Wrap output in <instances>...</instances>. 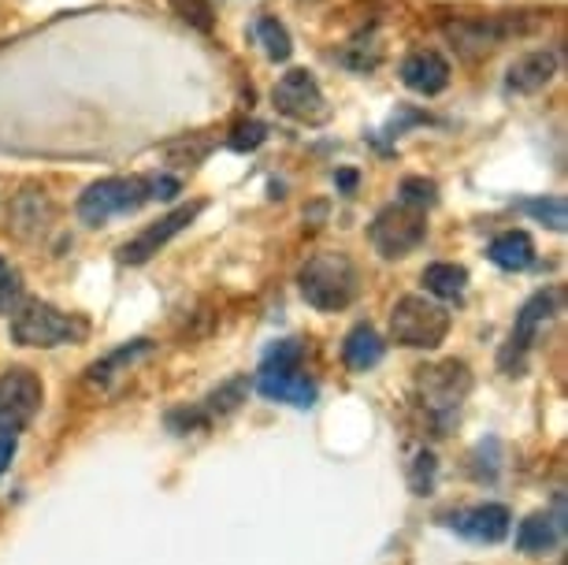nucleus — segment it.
Here are the masks:
<instances>
[{"mask_svg": "<svg viewBox=\"0 0 568 565\" xmlns=\"http://www.w3.org/2000/svg\"><path fill=\"white\" fill-rule=\"evenodd\" d=\"M416 406H420L424 421L432 424L435 435H449V428L460 421L468 394H471V372L465 361H438L416 372Z\"/></svg>", "mask_w": 568, "mask_h": 565, "instance_id": "obj_1", "label": "nucleus"}, {"mask_svg": "<svg viewBox=\"0 0 568 565\" xmlns=\"http://www.w3.org/2000/svg\"><path fill=\"white\" fill-rule=\"evenodd\" d=\"M383 339L375 335L372 324H357L353 332L346 335V343H342V361L353 369V372H368L383 361Z\"/></svg>", "mask_w": 568, "mask_h": 565, "instance_id": "obj_18", "label": "nucleus"}, {"mask_svg": "<svg viewBox=\"0 0 568 565\" xmlns=\"http://www.w3.org/2000/svg\"><path fill=\"white\" fill-rule=\"evenodd\" d=\"M256 38H261V46H264V52H267V60H275V63L291 60V52H294L291 30L278 23L275 16H261V19H256Z\"/></svg>", "mask_w": 568, "mask_h": 565, "instance_id": "obj_22", "label": "nucleus"}, {"mask_svg": "<svg viewBox=\"0 0 568 565\" xmlns=\"http://www.w3.org/2000/svg\"><path fill=\"white\" fill-rule=\"evenodd\" d=\"M557 539H561V525H557L550 514L524 517L517 528V551H524V554H546Z\"/></svg>", "mask_w": 568, "mask_h": 565, "instance_id": "obj_19", "label": "nucleus"}, {"mask_svg": "<svg viewBox=\"0 0 568 565\" xmlns=\"http://www.w3.org/2000/svg\"><path fill=\"white\" fill-rule=\"evenodd\" d=\"M297 361H302V346H297L294 339H286V343L267 350L261 372H291V369H297Z\"/></svg>", "mask_w": 568, "mask_h": 565, "instance_id": "obj_27", "label": "nucleus"}, {"mask_svg": "<svg viewBox=\"0 0 568 565\" xmlns=\"http://www.w3.org/2000/svg\"><path fill=\"white\" fill-rule=\"evenodd\" d=\"M85 335H90V320L79 313H63L49 302H23L12 313V339L19 346H74L85 343Z\"/></svg>", "mask_w": 568, "mask_h": 565, "instance_id": "obj_3", "label": "nucleus"}, {"mask_svg": "<svg viewBox=\"0 0 568 565\" xmlns=\"http://www.w3.org/2000/svg\"><path fill=\"white\" fill-rule=\"evenodd\" d=\"M487 258L495 261L498 269H506V272H524V269H531V264H535V242H531L528 231H506V234H498V239L490 242Z\"/></svg>", "mask_w": 568, "mask_h": 565, "instance_id": "obj_17", "label": "nucleus"}, {"mask_svg": "<svg viewBox=\"0 0 568 565\" xmlns=\"http://www.w3.org/2000/svg\"><path fill=\"white\" fill-rule=\"evenodd\" d=\"M153 354V343L149 339H134V343H126L120 350H112L109 357L93 361L90 372H85V383H93V387H104V383H112L115 376H123V372H131L138 361Z\"/></svg>", "mask_w": 568, "mask_h": 565, "instance_id": "obj_16", "label": "nucleus"}, {"mask_svg": "<svg viewBox=\"0 0 568 565\" xmlns=\"http://www.w3.org/2000/svg\"><path fill=\"white\" fill-rule=\"evenodd\" d=\"M197 212H201V205H179L175 212H168V216H160L156 223H149L142 234H134V239L120 250V261L123 264H145V261H153L156 253L164 250L179 231H186L190 223H194Z\"/></svg>", "mask_w": 568, "mask_h": 565, "instance_id": "obj_11", "label": "nucleus"}, {"mask_svg": "<svg viewBox=\"0 0 568 565\" xmlns=\"http://www.w3.org/2000/svg\"><path fill=\"white\" fill-rule=\"evenodd\" d=\"M30 205H34V209H27V201L19 198L16 209H12V223H16V231L23 234V239H38V234L49 228L52 205L41 194H30Z\"/></svg>", "mask_w": 568, "mask_h": 565, "instance_id": "obj_21", "label": "nucleus"}, {"mask_svg": "<svg viewBox=\"0 0 568 565\" xmlns=\"http://www.w3.org/2000/svg\"><path fill=\"white\" fill-rule=\"evenodd\" d=\"M402 82L413 93H424V98H435L449 87V60L435 49H416L402 60Z\"/></svg>", "mask_w": 568, "mask_h": 565, "instance_id": "obj_13", "label": "nucleus"}, {"mask_svg": "<svg viewBox=\"0 0 568 565\" xmlns=\"http://www.w3.org/2000/svg\"><path fill=\"white\" fill-rule=\"evenodd\" d=\"M267 138V127L256 123V120H239L231 127V138L227 145L234 149V153H253V149H261Z\"/></svg>", "mask_w": 568, "mask_h": 565, "instance_id": "obj_26", "label": "nucleus"}, {"mask_svg": "<svg viewBox=\"0 0 568 565\" xmlns=\"http://www.w3.org/2000/svg\"><path fill=\"white\" fill-rule=\"evenodd\" d=\"M557 68H561V57H557L554 49H539V52H528V57H520L517 63L509 68L506 74V87L513 93H539L554 82Z\"/></svg>", "mask_w": 568, "mask_h": 565, "instance_id": "obj_14", "label": "nucleus"}, {"mask_svg": "<svg viewBox=\"0 0 568 565\" xmlns=\"http://www.w3.org/2000/svg\"><path fill=\"white\" fill-rule=\"evenodd\" d=\"M16 451H19V440H16V432H0V473H4V468L12 465Z\"/></svg>", "mask_w": 568, "mask_h": 565, "instance_id": "obj_31", "label": "nucleus"}, {"mask_svg": "<svg viewBox=\"0 0 568 565\" xmlns=\"http://www.w3.org/2000/svg\"><path fill=\"white\" fill-rule=\"evenodd\" d=\"M45 387L30 369L0 372V432H23L34 424Z\"/></svg>", "mask_w": 568, "mask_h": 565, "instance_id": "obj_7", "label": "nucleus"}, {"mask_svg": "<svg viewBox=\"0 0 568 565\" xmlns=\"http://www.w3.org/2000/svg\"><path fill=\"white\" fill-rule=\"evenodd\" d=\"M19 294V275L8 269L4 261H0V309L12 305V297Z\"/></svg>", "mask_w": 568, "mask_h": 565, "instance_id": "obj_30", "label": "nucleus"}, {"mask_svg": "<svg viewBox=\"0 0 568 565\" xmlns=\"http://www.w3.org/2000/svg\"><path fill=\"white\" fill-rule=\"evenodd\" d=\"M398 194H402V205H409V209H427V205H435L438 201V186L432 183V179H402V186H398Z\"/></svg>", "mask_w": 568, "mask_h": 565, "instance_id": "obj_25", "label": "nucleus"}, {"mask_svg": "<svg viewBox=\"0 0 568 565\" xmlns=\"http://www.w3.org/2000/svg\"><path fill=\"white\" fill-rule=\"evenodd\" d=\"M145 201H149V194H145L142 175L101 179V183L85 186V194L79 198V216H82V223H90V228H101V223H109L112 216H123V212L142 209Z\"/></svg>", "mask_w": 568, "mask_h": 565, "instance_id": "obj_6", "label": "nucleus"}, {"mask_svg": "<svg viewBox=\"0 0 568 565\" xmlns=\"http://www.w3.org/2000/svg\"><path fill=\"white\" fill-rule=\"evenodd\" d=\"M427 239V220L420 209H409V205H387L375 212L372 228H368V242L372 250L379 253L383 261H402L420 246Z\"/></svg>", "mask_w": 568, "mask_h": 565, "instance_id": "obj_5", "label": "nucleus"}, {"mask_svg": "<svg viewBox=\"0 0 568 565\" xmlns=\"http://www.w3.org/2000/svg\"><path fill=\"white\" fill-rule=\"evenodd\" d=\"M171 12H175L182 23H190L201 34H212L216 27V12H212V0H168Z\"/></svg>", "mask_w": 568, "mask_h": 565, "instance_id": "obj_24", "label": "nucleus"}, {"mask_svg": "<svg viewBox=\"0 0 568 565\" xmlns=\"http://www.w3.org/2000/svg\"><path fill=\"white\" fill-rule=\"evenodd\" d=\"M520 209L528 212V216L539 220V223H546L550 231H565L568 228V205H565V198H557V194L531 198V201H524Z\"/></svg>", "mask_w": 568, "mask_h": 565, "instance_id": "obj_23", "label": "nucleus"}, {"mask_svg": "<svg viewBox=\"0 0 568 565\" xmlns=\"http://www.w3.org/2000/svg\"><path fill=\"white\" fill-rule=\"evenodd\" d=\"M256 391L272 402H286V406H297V410H308L316 402V383L302 376L297 369L291 372H261L256 380Z\"/></svg>", "mask_w": 568, "mask_h": 565, "instance_id": "obj_15", "label": "nucleus"}, {"mask_svg": "<svg viewBox=\"0 0 568 565\" xmlns=\"http://www.w3.org/2000/svg\"><path fill=\"white\" fill-rule=\"evenodd\" d=\"M446 525L471 543H498L509 532V509L501 503H479L446 517Z\"/></svg>", "mask_w": 568, "mask_h": 565, "instance_id": "obj_12", "label": "nucleus"}, {"mask_svg": "<svg viewBox=\"0 0 568 565\" xmlns=\"http://www.w3.org/2000/svg\"><path fill=\"white\" fill-rule=\"evenodd\" d=\"M432 480H435V454L432 451H420V454L413 457V465H409L413 492L416 495H427V492H432Z\"/></svg>", "mask_w": 568, "mask_h": 565, "instance_id": "obj_28", "label": "nucleus"}, {"mask_svg": "<svg viewBox=\"0 0 568 565\" xmlns=\"http://www.w3.org/2000/svg\"><path fill=\"white\" fill-rule=\"evenodd\" d=\"M297 286H302L305 302L320 309V313H338V309L353 305V297L361 291V275H357V264H353L349 253L324 250L302 264Z\"/></svg>", "mask_w": 568, "mask_h": 565, "instance_id": "obj_2", "label": "nucleus"}, {"mask_svg": "<svg viewBox=\"0 0 568 565\" xmlns=\"http://www.w3.org/2000/svg\"><path fill=\"white\" fill-rule=\"evenodd\" d=\"M182 190L175 175H145V194L149 201H171Z\"/></svg>", "mask_w": 568, "mask_h": 565, "instance_id": "obj_29", "label": "nucleus"}, {"mask_svg": "<svg viewBox=\"0 0 568 565\" xmlns=\"http://www.w3.org/2000/svg\"><path fill=\"white\" fill-rule=\"evenodd\" d=\"M272 101H275V109L283 112V115H291V120L308 123V127L327 123V115H331L324 90H320V82L305 68L286 71L283 79L275 82Z\"/></svg>", "mask_w": 568, "mask_h": 565, "instance_id": "obj_10", "label": "nucleus"}, {"mask_svg": "<svg viewBox=\"0 0 568 565\" xmlns=\"http://www.w3.org/2000/svg\"><path fill=\"white\" fill-rule=\"evenodd\" d=\"M424 286H427V294H435V297H460L465 294V286H468V272L460 269V264H449V261H438V264H427L424 269Z\"/></svg>", "mask_w": 568, "mask_h": 565, "instance_id": "obj_20", "label": "nucleus"}, {"mask_svg": "<svg viewBox=\"0 0 568 565\" xmlns=\"http://www.w3.org/2000/svg\"><path fill=\"white\" fill-rule=\"evenodd\" d=\"M520 19H509V16H471V19H449L443 27V34L449 38L460 57L468 60H479L487 52H495L501 41L520 34Z\"/></svg>", "mask_w": 568, "mask_h": 565, "instance_id": "obj_8", "label": "nucleus"}, {"mask_svg": "<svg viewBox=\"0 0 568 565\" xmlns=\"http://www.w3.org/2000/svg\"><path fill=\"white\" fill-rule=\"evenodd\" d=\"M449 335V313L424 294H405L390 309V339L409 350H435Z\"/></svg>", "mask_w": 568, "mask_h": 565, "instance_id": "obj_4", "label": "nucleus"}, {"mask_svg": "<svg viewBox=\"0 0 568 565\" xmlns=\"http://www.w3.org/2000/svg\"><path fill=\"white\" fill-rule=\"evenodd\" d=\"M557 305H561V291H539L524 302V309L517 313V324H513V332H509V343H506V350H501V369L517 372L524 365L528 350L539 343L542 327L554 320Z\"/></svg>", "mask_w": 568, "mask_h": 565, "instance_id": "obj_9", "label": "nucleus"}, {"mask_svg": "<svg viewBox=\"0 0 568 565\" xmlns=\"http://www.w3.org/2000/svg\"><path fill=\"white\" fill-rule=\"evenodd\" d=\"M335 183H338V186H346V190H349L353 183H357V175H353V172H342V175H335Z\"/></svg>", "mask_w": 568, "mask_h": 565, "instance_id": "obj_32", "label": "nucleus"}]
</instances>
